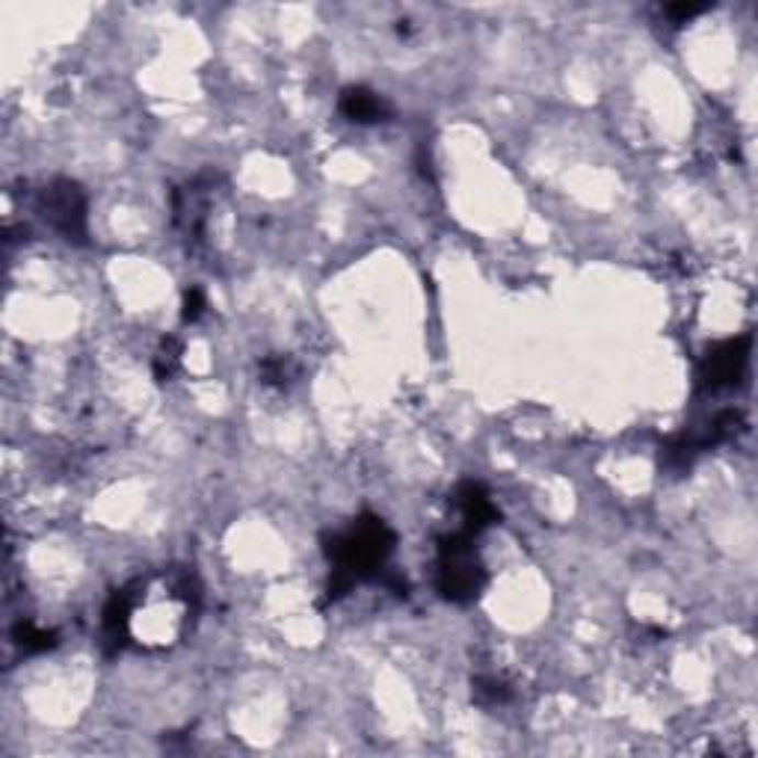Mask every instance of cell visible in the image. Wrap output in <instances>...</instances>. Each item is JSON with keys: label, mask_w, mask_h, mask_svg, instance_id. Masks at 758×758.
<instances>
[{"label": "cell", "mask_w": 758, "mask_h": 758, "mask_svg": "<svg viewBox=\"0 0 758 758\" xmlns=\"http://www.w3.org/2000/svg\"><path fill=\"white\" fill-rule=\"evenodd\" d=\"M261 377L267 386H285L293 377V365L285 356H272L261 365Z\"/></svg>", "instance_id": "8fae6325"}, {"label": "cell", "mask_w": 758, "mask_h": 758, "mask_svg": "<svg viewBox=\"0 0 758 758\" xmlns=\"http://www.w3.org/2000/svg\"><path fill=\"white\" fill-rule=\"evenodd\" d=\"M178 359H181V344H178L176 338H166L164 347H160V350H157V356H155L157 382H166V379L176 374Z\"/></svg>", "instance_id": "9c48e42d"}, {"label": "cell", "mask_w": 758, "mask_h": 758, "mask_svg": "<svg viewBox=\"0 0 758 758\" xmlns=\"http://www.w3.org/2000/svg\"><path fill=\"white\" fill-rule=\"evenodd\" d=\"M338 108L350 122L359 125H374V122H386L391 116V104L382 96H377L368 87H350L341 92Z\"/></svg>", "instance_id": "52a82bcc"}, {"label": "cell", "mask_w": 758, "mask_h": 758, "mask_svg": "<svg viewBox=\"0 0 758 758\" xmlns=\"http://www.w3.org/2000/svg\"><path fill=\"white\" fill-rule=\"evenodd\" d=\"M459 519H462V531L468 536H477L487 531L489 525L498 522V506L492 504V495L480 483H462L457 492Z\"/></svg>", "instance_id": "8992f818"}, {"label": "cell", "mask_w": 758, "mask_h": 758, "mask_svg": "<svg viewBox=\"0 0 758 758\" xmlns=\"http://www.w3.org/2000/svg\"><path fill=\"white\" fill-rule=\"evenodd\" d=\"M438 593L445 595L447 602H475L477 595L483 593L487 587V572L477 560L475 545L466 531L447 534L438 545V572H436Z\"/></svg>", "instance_id": "3957f363"}, {"label": "cell", "mask_w": 758, "mask_h": 758, "mask_svg": "<svg viewBox=\"0 0 758 758\" xmlns=\"http://www.w3.org/2000/svg\"><path fill=\"white\" fill-rule=\"evenodd\" d=\"M40 211L51 228L63 234L66 241L87 237V196L75 181L68 178L51 181L40 196Z\"/></svg>", "instance_id": "277c9868"}, {"label": "cell", "mask_w": 758, "mask_h": 758, "mask_svg": "<svg viewBox=\"0 0 758 758\" xmlns=\"http://www.w3.org/2000/svg\"><path fill=\"white\" fill-rule=\"evenodd\" d=\"M475 700L480 702V705H501V702L510 700V691H506L504 681L477 679L475 681Z\"/></svg>", "instance_id": "30bf717a"}, {"label": "cell", "mask_w": 758, "mask_h": 758, "mask_svg": "<svg viewBox=\"0 0 758 758\" xmlns=\"http://www.w3.org/2000/svg\"><path fill=\"white\" fill-rule=\"evenodd\" d=\"M199 613V583L185 566L140 575L110 599L104 634L113 646L160 651L187 637Z\"/></svg>", "instance_id": "6da1fadb"}, {"label": "cell", "mask_w": 758, "mask_h": 758, "mask_svg": "<svg viewBox=\"0 0 758 758\" xmlns=\"http://www.w3.org/2000/svg\"><path fill=\"white\" fill-rule=\"evenodd\" d=\"M204 312V293L199 291V288H190V291L185 293V312H181V317H185L187 323L199 321V314Z\"/></svg>", "instance_id": "7c38bea8"}, {"label": "cell", "mask_w": 758, "mask_h": 758, "mask_svg": "<svg viewBox=\"0 0 758 758\" xmlns=\"http://www.w3.org/2000/svg\"><path fill=\"white\" fill-rule=\"evenodd\" d=\"M749 344H753V338H749V335H740V338L723 341L720 347H714L700 365L702 389L717 391L735 386V382L744 377V368H747Z\"/></svg>", "instance_id": "5b68a950"}, {"label": "cell", "mask_w": 758, "mask_h": 758, "mask_svg": "<svg viewBox=\"0 0 758 758\" xmlns=\"http://www.w3.org/2000/svg\"><path fill=\"white\" fill-rule=\"evenodd\" d=\"M705 10H709V7H700V3H676V7H667V15H672L676 21H688Z\"/></svg>", "instance_id": "4fadbf2b"}, {"label": "cell", "mask_w": 758, "mask_h": 758, "mask_svg": "<svg viewBox=\"0 0 758 758\" xmlns=\"http://www.w3.org/2000/svg\"><path fill=\"white\" fill-rule=\"evenodd\" d=\"M12 637H15V643H19L24 651H45L57 643L54 632H48V628H36L33 623H19V628H15Z\"/></svg>", "instance_id": "ba28073f"}, {"label": "cell", "mask_w": 758, "mask_h": 758, "mask_svg": "<svg viewBox=\"0 0 758 758\" xmlns=\"http://www.w3.org/2000/svg\"><path fill=\"white\" fill-rule=\"evenodd\" d=\"M394 551V531L379 515H359L344 534L326 543L332 564L330 599H341L356 581L374 578Z\"/></svg>", "instance_id": "7a4b0ae2"}]
</instances>
